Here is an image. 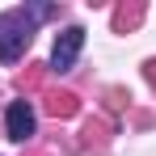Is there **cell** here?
<instances>
[{"label":"cell","mask_w":156,"mask_h":156,"mask_svg":"<svg viewBox=\"0 0 156 156\" xmlns=\"http://www.w3.org/2000/svg\"><path fill=\"white\" fill-rule=\"evenodd\" d=\"M144 76H148V84L156 89V59H148V63H144Z\"/></svg>","instance_id":"8"},{"label":"cell","mask_w":156,"mask_h":156,"mask_svg":"<svg viewBox=\"0 0 156 156\" xmlns=\"http://www.w3.org/2000/svg\"><path fill=\"white\" fill-rule=\"evenodd\" d=\"M80 135H84V144H89V148H93V144H105V135H110V122H101V118H89Z\"/></svg>","instance_id":"6"},{"label":"cell","mask_w":156,"mask_h":156,"mask_svg":"<svg viewBox=\"0 0 156 156\" xmlns=\"http://www.w3.org/2000/svg\"><path fill=\"white\" fill-rule=\"evenodd\" d=\"M42 80H47V68H42V63H30L26 72H21V89L34 93V89H42Z\"/></svg>","instance_id":"7"},{"label":"cell","mask_w":156,"mask_h":156,"mask_svg":"<svg viewBox=\"0 0 156 156\" xmlns=\"http://www.w3.org/2000/svg\"><path fill=\"white\" fill-rule=\"evenodd\" d=\"M47 114H51V118H76L80 114V97L76 93H47Z\"/></svg>","instance_id":"4"},{"label":"cell","mask_w":156,"mask_h":156,"mask_svg":"<svg viewBox=\"0 0 156 156\" xmlns=\"http://www.w3.org/2000/svg\"><path fill=\"white\" fill-rule=\"evenodd\" d=\"M51 4H30V9H9L0 13V63H17L26 55L30 38H34V26L42 17H51Z\"/></svg>","instance_id":"1"},{"label":"cell","mask_w":156,"mask_h":156,"mask_svg":"<svg viewBox=\"0 0 156 156\" xmlns=\"http://www.w3.org/2000/svg\"><path fill=\"white\" fill-rule=\"evenodd\" d=\"M144 13H148V9H144L139 0H131V4H118V9H114V30H118V34L135 30L139 21H144Z\"/></svg>","instance_id":"5"},{"label":"cell","mask_w":156,"mask_h":156,"mask_svg":"<svg viewBox=\"0 0 156 156\" xmlns=\"http://www.w3.org/2000/svg\"><path fill=\"white\" fill-rule=\"evenodd\" d=\"M80 47H84V30H80V26H68L59 38H55V47H51V72H72Z\"/></svg>","instance_id":"2"},{"label":"cell","mask_w":156,"mask_h":156,"mask_svg":"<svg viewBox=\"0 0 156 156\" xmlns=\"http://www.w3.org/2000/svg\"><path fill=\"white\" fill-rule=\"evenodd\" d=\"M4 131H9V139H17V144H26L30 135H34V105H30L26 97L9 105V114H4Z\"/></svg>","instance_id":"3"}]
</instances>
